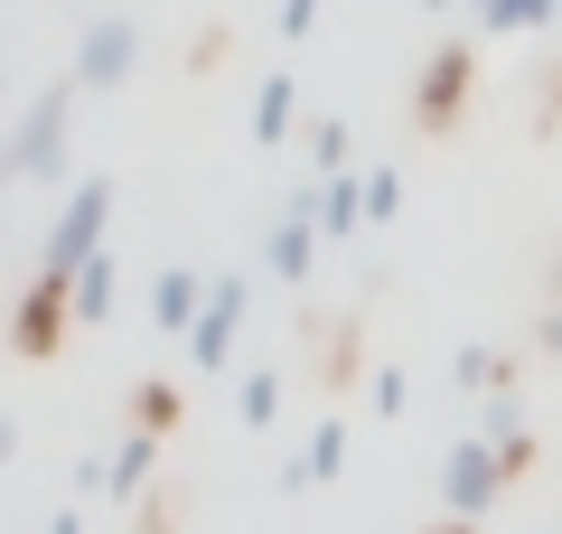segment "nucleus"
<instances>
[{"label": "nucleus", "instance_id": "obj_22", "mask_svg": "<svg viewBox=\"0 0 562 534\" xmlns=\"http://www.w3.org/2000/svg\"><path fill=\"white\" fill-rule=\"evenodd\" d=\"M450 534H469V515H460V525H450Z\"/></svg>", "mask_w": 562, "mask_h": 534}, {"label": "nucleus", "instance_id": "obj_15", "mask_svg": "<svg viewBox=\"0 0 562 534\" xmlns=\"http://www.w3.org/2000/svg\"><path fill=\"white\" fill-rule=\"evenodd\" d=\"M450 94H460V47H450V66H431V85H422V113H450Z\"/></svg>", "mask_w": 562, "mask_h": 534}, {"label": "nucleus", "instance_id": "obj_20", "mask_svg": "<svg viewBox=\"0 0 562 534\" xmlns=\"http://www.w3.org/2000/svg\"><path fill=\"white\" fill-rule=\"evenodd\" d=\"M543 347H553V356H562V310H553V319H543Z\"/></svg>", "mask_w": 562, "mask_h": 534}, {"label": "nucleus", "instance_id": "obj_1", "mask_svg": "<svg viewBox=\"0 0 562 534\" xmlns=\"http://www.w3.org/2000/svg\"><path fill=\"white\" fill-rule=\"evenodd\" d=\"M103 216H113V188H103V178H85L76 198H66L57 235H47V272H85V263L103 254Z\"/></svg>", "mask_w": 562, "mask_h": 534}, {"label": "nucleus", "instance_id": "obj_12", "mask_svg": "<svg viewBox=\"0 0 562 534\" xmlns=\"http://www.w3.org/2000/svg\"><path fill=\"white\" fill-rule=\"evenodd\" d=\"M140 478H150V432H132V441L113 450V497H132Z\"/></svg>", "mask_w": 562, "mask_h": 534}, {"label": "nucleus", "instance_id": "obj_2", "mask_svg": "<svg viewBox=\"0 0 562 534\" xmlns=\"http://www.w3.org/2000/svg\"><path fill=\"white\" fill-rule=\"evenodd\" d=\"M497 488H506V450L497 441H460V450L441 459V497H450V515H469V525L497 507Z\"/></svg>", "mask_w": 562, "mask_h": 534}, {"label": "nucleus", "instance_id": "obj_21", "mask_svg": "<svg viewBox=\"0 0 562 534\" xmlns=\"http://www.w3.org/2000/svg\"><path fill=\"white\" fill-rule=\"evenodd\" d=\"M47 534H85V525H76V515H57V525H47Z\"/></svg>", "mask_w": 562, "mask_h": 534}, {"label": "nucleus", "instance_id": "obj_8", "mask_svg": "<svg viewBox=\"0 0 562 534\" xmlns=\"http://www.w3.org/2000/svg\"><path fill=\"white\" fill-rule=\"evenodd\" d=\"M310 216H319V225H328V235H347V225H357V216H366V178H328V198H319V207H310Z\"/></svg>", "mask_w": 562, "mask_h": 534}, {"label": "nucleus", "instance_id": "obj_5", "mask_svg": "<svg viewBox=\"0 0 562 534\" xmlns=\"http://www.w3.org/2000/svg\"><path fill=\"white\" fill-rule=\"evenodd\" d=\"M57 122H66V94H38V113H29V132L10 141V169H20V178H47V169L66 159V132H57Z\"/></svg>", "mask_w": 562, "mask_h": 534}, {"label": "nucleus", "instance_id": "obj_11", "mask_svg": "<svg viewBox=\"0 0 562 534\" xmlns=\"http://www.w3.org/2000/svg\"><path fill=\"white\" fill-rule=\"evenodd\" d=\"M272 272H291V281L310 272V216H291V225H272Z\"/></svg>", "mask_w": 562, "mask_h": 534}, {"label": "nucleus", "instance_id": "obj_14", "mask_svg": "<svg viewBox=\"0 0 562 534\" xmlns=\"http://www.w3.org/2000/svg\"><path fill=\"white\" fill-rule=\"evenodd\" d=\"M301 469H310V478H338V469H347V432H338V422H328V432L310 441V459H301Z\"/></svg>", "mask_w": 562, "mask_h": 534}, {"label": "nucleus", "instance_id": "obj_6", "mask_svg": "<svg viewBox=\"0 0 562 534\" xmlns=\"http://www.w3.org/2000/svg\"><path fill=\"white\" fill-rule=\"evenodd\" d=\"M132 47H140V38H132V20H103L94 38H85L76 76H85V85H122V76H132Z\"/></svg>", "mask_w": 562, "mask_h": 534}, {"label": "nucleus", "instance_id": "obj_16", "mask_svg": "<svg viewBox=\"0 0 562 534\" xmlns=\"http://www.w3.org/2000/svg\"><path fill=\"white\" fill-rule=\"evenodd\" d=\"M394 207H403V178L375 169V178H366V216H394Z\"/></svg>", "mask_w": 562, "mask_h": 534}, {"label": "nucleus", "instance_id": "obj_19", "mask_svg": "<svg viewBox=\"0 0 562 534\" xmlns=\"http://www.w3.org/2000/svg\"><path fill=\"white\" fill-rule=\"evenodd\" d=\"M310 20H319V0H281V29H291V38H301Z\"/></svg>", "mask_w": 562, "mask_h": 534}, {"label": "nucleus", "instance_id": "obj_23", "mask_svg": "<svg viewBox=\"0 0 562 534\" xmlns=\"http://www.w3.org/2000/svg\"><path fill=\"white\" fill-rule=\"evenodd\" d=\"M479 10H497V0H479Z\"/></svg>", "mask_w": 562, "mask_h": 534}, {"label": "nucleus", "instance_id": "obj_10", "mask_svg": "<svg viewBox=\"0 0 562 534\" xmlns=\"http://www.w3.org/2000/svg\"><path fill=\"white\" fill-rule=\"evenodd\" d=\"M103 310H113V254H94L76 272V319H103Z\"/></svg>", "mask_w": 562, "mask_h": 534}, {"label": "nucleus", "instance_id": "obj_13", "mask_svg": "<svg viewBox=\"0 0 562 534\" xmlns=\"http://www.w3.org/2000/svg\"><path fill=\"white\" fill-rule=\"evenodd\" d=\"M487 20L497 29H543V20H562V0H497Z\"/></svg>", "mask_w": 562, "mask_h": 534}, {"label": "nucleus", "instance_id": "obj_7", "mask_svg": "<svg viewBox=\"0 0 562 534\" xmlns=\"http://www.w3.org/2000/svg\"><path fill=\"white\" fill-rule=\"evenodd\" d=\"M150 310H160V329H198V310H206V291H198V272H169L160 291H150Z\"/></svg>", "mask_w": 562, "mask_h": 534}, {"label": "nucleus", "instance_id": "obj_4", "mask_svg": "<svg viewBox=\"0 0 562 534\" xmlns=\"http://www.w3.org/2000/svg\"><path fill=\"white\" fill-rule=\"evenodd\" d=\"M235 319H244V281H216L206 310H198V329H188V356H198V366H225V356H235Z\"/></svg>", "mask_w": 562, "mask_h": 534}, {"label": "nucleus", "instance_id": "obj_3", "mask_svg": "<svg viewBox=\"0 0 562 534\" xmlns=\"http://www.w3.org/2000/svg\"><path fill=\"white\" fill-rule=\"evenodd\" d=\"M66 310H76V272H38L20 300V319H10V337H20V356H47L66 329Z\"/></svg>", "mask_w": 562, "mask_h": 534}, {"label": "nucleus", "instance_id": "obj_18", "mask_svg": "<svg viewBox=\"0 0 562 534\" xmlns=\"http://www.w3.org/2000/svg\"><path fill=\"white\" fill-rule=\"evenodd\" d=\"M272 403H281V385H272V376L244 385V422H272Z\"/></svg>", "mask_w": 562, "mask_h": 534}, {"label": "nucleus", "instance_id": "obj_17", "mask_svg": "<svg viewBox=\"0 0 562 534\" xmlns=\"http://www.w3.org/2000/svg\"><path fill=\"white\" fill-rule=\"evenodd\" d=\"M460 385H506V356H487V347H469V356H460Z\"/></svg>", "mask_w": 562, "mask_h": 534}, {"label": "nucleus", "instance_id": "obj_9", "mask_svg": "<svg viewBox=\"0 0 562 534\" xmlns=\"http://www.w3.org/2000/svg\"><path fill=\"white\" fill-rule=\"evenodd\" d=\"M281 132H291V76H272L254 94V141H281Z\"/></svg>", "mask_w": 562, "mask_h": 534}]
</instances>
